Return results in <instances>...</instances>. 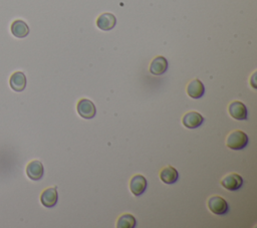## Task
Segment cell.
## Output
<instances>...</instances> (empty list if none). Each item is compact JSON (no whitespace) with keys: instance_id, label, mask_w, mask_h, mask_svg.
<instances>
[{"instance_id":"15","label":"cell","mask_w":257,"mask_h":228,"mask_svg":"<svg viewBox=\"0 0 257 228\" xmlns=\"http://www.w3.org/2000/svg\"><path fill=\"white\" fill-rule=\"evenodd\" d=\"M11 33L17 38H24L29 33V27L23 20H15L11 25Z\"/></svg>"},{"instance_id":"2","label":"cell","mask_w":257,"mask_h":228,"mask_svg":"<svg viewBox=\"0 0 257 228\" xmlns=\"http://www.w3.org/2000/svg\"><path fill=\"white\" fill-rule=\"evenodd\" d=\"M208 208L215 215H225L229 210V206L224 198L213 196L208 200Z\"/></svg>"},{"instance_id":"1","label":"cell","mask_w":257,"mask_h":228,"mask_svg":"<svg viewBox=\"0 0 257 228\" xmlns=\"http://www.w3.org/2000/svg\"><path fill=\"white\" fill-rule=\"evenodd\" d=\"M249 143V138L243 131L240 130H235L231 132L227 139H226V145L227 147L231 150H242L244 149Z\"/></svg>"},{"instance_id":"11","label":"cell","mask_w":257,"mask_h":228,"mask_svg":"<svg viewBox=\"0 0 257 228\" xmlns=\"http://www.w3.org/2000/svg\"><path fill=\"white\" fill-rule=\"evenodd\" d=\"M168 60L164 56H157L150 65V72L155 76H161L168 70Z\"/></svg>"},{"instance_id":"3","label":"cell","mask_w":257,"mask_h":228,"mask_svg":"<svg viewBox=\"0 0 257 228\" xmlns=\"http://www.w3.org/2000/svg\"><path fill=\"white\" fill-rule=\"evenodd\" d=\"M76 111L78 115L86 120L94 118L96 114V109H95L94 103L91 100H88V99H81L80 101H78L77 106H76Z\"/></svg>"},{"instance_id":"14","label":"cell","mask_w":257,"mask_h":228,"mask_svg":"<svg viewBox=\"0 0 257 228\" xmlns=\"http://www.w3.org/2000/svg\"><path fill=\"white\" fill-rule=\"evenodd\" d=\"M178 178H179V173L172 166H167V167L163 168L160 172V179L165 184H174L178 181Z\"/></svg>"},{"instance_id":"6","label":"cell","mask_w":257,"mask_h":228,"mask_svg":"<svg viewBox=\"0 0 257 228\" xmlns=\"http://www.w3.org/2000/svg\"><path fill=\"white\" fill-rule=\"evenodd\" d=\"M130 189L135 196L142 195L147 189V180L143 175L137 174L130 181Z\"/></svg>"},{"instance_id":"10","label":"cell","mask_w":257,"mask_h":228,"mask_svg":"<svg viewBox=\"0 0 257 228\" xmlns=\"http://www.w3.org/2000/svg\"><path fill=\"white\" fill-rule=\"evenodd\" d=\"M205 87L203 82L199 79H193L187 86V94L192 99H200L204 96Z\"/></svg>"},{"instance_id":"13","label":"cell","mask_w":257,"mask_h":228,"mask_svg":"<svg viewBox=\"0 0 257 228\" xmlns=\"http://www.w3.org/2000/svg\"><path fill=\"white\" fill-rule=\"evenodd\" d=\"M58 195L55 188H47L41 195L42 204L47 208H52L57 203Z\"/></svg>"},{"instance_id":"9","label":"cell","mask_w":257,"mask_h":228,"mask_svg":"<svg viewBox=\"0 0 257 228\" xmlns=\"http://www.w3.org/2000/svg\"><path fill=\"white\" fill-rule=\"evenodd\" d=\"M117 24L116 16L112 13H103L96 19V25L101 30H112Z\"/></svg>"},{"instance_id":"4","label":"cell","mask_w":257,"mask_h":228,"mask_svg":"<svg viewBox=\"0 0 257 228\" xmlns=\"http://www.w3.org/2000/svg\"><path fill=\"white\" fill-rule=\"evenodd\" d=\"M228 111H229L230 116L233 119L237 120V121H245V120H247L248 113H247L246 106L244 105L243 102H241L239 101H232L229 105Z\"/></svg>"},{"instance_id":"16","label":"cell","mask_w":257,"mask_h":228,"mask_svg":"<svg viewBox=\"0 0 257 228\" xmlns=\"http://www.w3.org/2000/svg\"><path fill=\"white\" fill-rule=\"evenodd\" d=\"M137 225V220L132 214H123L117 219V228H134Z\"/></svg>"},{"instance_id":"12","label":"cell","mask_w":257,"mask_h":228,"mask_svg":"<svg viewBox=\"0 0 257 228\" xmlns=\"http://www.w3.org/2000/svg\"><path fill=\"white\" fill-rule=\"evenodd\" d=\"M10 87L15 92H23L26 88V76L23 72H15L10 76Z\"/></svg>"},{"instance_id":"5","label":"cell","mask_w":257,"mask_h":228,"mask_svg":"<svg viewBox=\"0 0 257 228\" xmlns=\"http://www.w3.org/2000/svg\"><path fill=\"white\" fill-rule=\"evenodd\" d=\"M221 185L228 191H237L242 187L243 179L240 175L236 174V173H232V174L225 176L222 179Z\"/></svg>"},{"instance_id":"8","label":"cell","mask_w":257,"mask_h":228,"mask_svg":"<svg viewBox=\"0 0 257 228\" xmlns=\"http://www.w3.org/2000/svg\"><path fill=\"white\" fill-rule=\"evenodd\" d=\"M203 122H204L203 116H201V114L194 112V111L187 113L182 119V124L187 129L199 128L203 124Z\"/></svg>"},{"instance_id":"7","label":"cell","mask_w":257,"mask_h":228,"mask_svg":"<svg viewBox=\"0 0 257 228\" xmlns=\"http://www.w3.org/2000/svg\"><path fill=\"white\" fill-rule=\"evenodd\" d=\"M26 174L28 178L33 181L41 180L45 174V168L43 163L37 160L31 161L26 167Z\"/></svg>"}]
</instances>
